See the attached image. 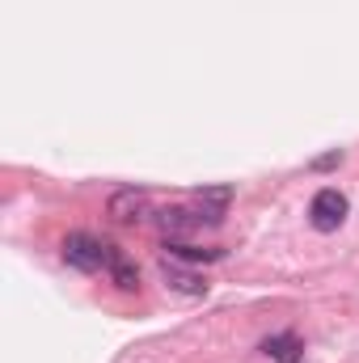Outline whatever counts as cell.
<instances>
[{"label": "cell", "mask_w": 359, "mask_h": 363, "mask_svg": "<svg viewBox=\"0 0 359 363\" xmlns=\"http://www.w3.org/2000/svg\"><path fill=\"white\" fill-rule=\"evenodd\" d=\"M157 224H161V233H165L170 241H182V237H190V233L203 224V216H194L190 207H161V211H157Z\"/></svg>", "instance_id": "cell-4"}, {"label": "cell", "mask_w": 359, "mask_h": 363, "mask_svg": "<svg viewBox=\"0 0 359 363\" xmlns=\"http://www.w3.org/2000/svg\"><path fill=\"white\" fill-rule=\"evenodd\" d=\"M194 199H199V216L207 224H220L224 211H228V203H233V186H199Z\"/></svg>", "instance_id": "cell-6"}, {"label": "cell", "mask_w": 359, "mask_h": 363, "mask_svg": "<svg viewBox=\"0 0 359 363\" xmlns=\"http://www.w3.org/2000/svg\"><path fill=\"white\" fill-rule=\"evenodd\" d=\"M263 351H267L275 363H296L300 359V338H296V334H275V338L263 342Z\"/></svg>", "instance_id": "cell-8"}, {"label": "cell", "mask_w": 359, "mask_h": 363, "mask_svg": "<svg viewBox=\"0 0 359 363\" xmlns=\"http://www.w3.org/2000/svg\"><path fill=\"white\" fill-rule=\"evenodd\" d=\"M161 279H165V287L170 291H178V296H207V279L194 271H186V267H178V262H161Z\"/></svg>", "instance_id": "cell-5"}, {"label": "cell", "mask_w": 359, "mask_h": 363, "mask_svg": "<svg viewBox=\"0 0 359 363\" xmlns=\"http://www.w3.org/2000/svg\"><path fill=\"white\" fill-rule=\"evenodd\" d=\"M106 258H110V245L93 241V237H85V233L64 237V262H68V267L93 274V271H101V267H106Z\"/></svg>", "instance_id": "cell-1"}, {"label": "cell", "mask_w": 359, "mask_h": 363, "mask_svg": "<svg viewBox=\"0 0 359 363\" xmlns=\"http://www.w3.org/2000/svg\"><path fill=\"white\" fill-rule=\"evenodd\" d=\"M106 271H110V279H114V287H123V291H136V287H140V271H136V267L123 258V250H114V245H110Z\"/></svg>", "instance_id": "cell-7"}, {"label": "cell", "mask_w": 359, "mask_h": 363, "mask_svg": "<svg viewBox=\"0 0 359 363\" xmlns=\"http://www.w3.org/2000/svg\"><path fill=\"white\" fill-rule=\"evenodd\" d=\"M148 211H153V199H148V190H140V186L114 190L110 203H106V216H110L114 224H140V220H148Z\"/></svg>", "instance_id": "cell-2"}, {"label": "cell", "mask_w": 359, "mask_h": 363, "mask_svg": "<svg viewBox=\"0 0 359 363\" xmlns=\"http://www.w3.org/2000/svg\"><path fill=\"white\" fill-rule=\"evenodd\" d=\"M309 220H313V228H317V233H338V224L347 220V199H343L334 186L317 190V194H313V203H309Z\"/></svg>", "instance_id": "cell-3"}]
</instances>
